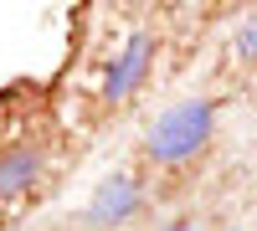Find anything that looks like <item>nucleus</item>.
<instances>
[{
  "label": "nucleus",
  "instance_id": "nucleus-5",
  "mask_svg": "<svg viewBox=\"0 0 257 231\" xmlns=\"http://www.w3.org/2000/svg\"><path fill=\"white\" fill-rule=\"evenodd\" d=\"M237 57H242V62H257V21H252V26H242V36H237Z\"/></svg>",
  "mask_w": 257,
  "mask_h": 231
},
{
  "label": "nucleus",
  "instance_id": "nucleus-4",
  "mask_svg": "<svg viewBox=\"0 0 257 231\" xmlns=\"http://www.w3.org/2000/svg\"><path fill=\"white\" fill-rule=\"evenodd\" d=\"M149 52H155V36H149V31L128 36V47L118 52V62L108 67V82H103V93H108L113 103L139 88V77H144V67H149Z\"/></svg>",
  "mask_w": 257,
  "mask_h": 231
},
{
  "label": "nucleus",
  "instance_id": "nucleus-1",
  "mask_svg": "<svg viewBox=\"0 0 257 231\" xmlns=\"http://www.w3.org/2000/svg\"><path fill=\"white\" fill-rule=\"evenodd\" d=\"M211 134H216V103L211 98H185V103H170L149 123L144 154L155 164H190L211 144Z\"/></svg>",
  "mask_w": 257,
  "mask_h": 231
},
{
  "label": "nucleus",
  "instance_id": "nucleus-2",
  "mask_svg": "<svg viewBox=\"0 0 257 231\" xmlns=\"http://www.w3.org/2000/svg\"><path fill=\"white\" fill-rule=\"evenodd\" d=\"M134 211H139V180H128V175L103 180L93 190V200H88V221L93 226H123Z\"/></svg>",
  "mask_w": 257,
  "mask_h": 231
},
{
  "label": "nucleus",
  "instance_id": "nucleus-6",
  "mask_svg": "<svg viewBox=\"0 0 257 231\" xmlns=\"http://www.w3.org/2000/svg\"><path fill=\"white\" fill-rule=\"evenodd\" d=\"M160 231H196V226H185V221H175V226H160Z\"/></svg>",
  "mask_w": 257,
  "mask_h": 231
},
{
  "label": "nucleus",
  "instance_id": "nucleus-3",
  "mask_svg": "<svg viewBox=\"0 0 257 231\" xmlns=\"http://www.w3.org/2000/svg\"><path fill=\"white\" fill-rule=\"evenodd\" d=\"M41 170H47V154H41L36 144H11V149H0V200L26 195L41 180Z\"/></svg>",
  "mask_w": 257,
  "mask_h": 231
}]
</instances>
